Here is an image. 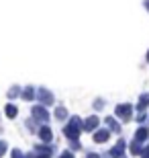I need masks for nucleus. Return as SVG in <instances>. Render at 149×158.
I'll use <instances>...</instances> for the list:
<instances>
[{
	"label": "nucleus",
	"instance_id": "nucleus-1",
	"mask_svg": "<svg viewBox=\"0 0 149 158\" xmlns=\"http://www.w3.org/2000/svg\"><path fill=\"white\" fill-rule=\"evenodd\" d=\"M6 115H8V117H14V115H17V107L8 105V107H6Z\"/></svg>",
	"mask_w": 149,
	"mask_h": 158
},
{
	"label": "nucleus",
	"instance_id": "nucleus-3",
	"mask_svg": "<svg viewBox=\"0 0 149 158\" xmlns=\"http://www.w3.org/2000/svg\"><path fill=\"white\" fill-rule=\"evenodd\" d=\"M12 158H23V156H21V152H18V150H14V152H12Z\"/></svg>",
	"mask_w": 149,
	"mask_h": 158
},
{
	"label": "nucleus",
	"instance_id": "nucleus-2",
	"mask_svg": "<svg viewBox=\"0 0 149 158\" xmlns=\"http://www.w3.org/2000/svg\"><path fill=\"white\" fill-rule=\"evenodd\" d=\"M4 150H6V144H4V142H0V156L4 154Z\"/></svg>",
	"mask_w": 149,
	"mask_h": 158
}]
</instances>
